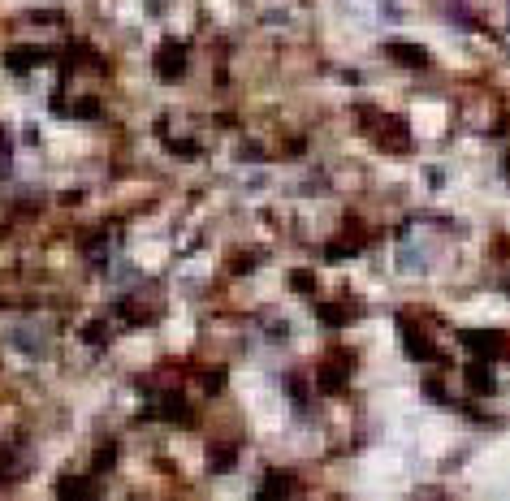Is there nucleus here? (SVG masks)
Listing matches in <instances>:
<instances>
[{"label":"nucleus","instance_id":"nucleus-2","mask_svg":"<svg viewBox=\"0 0 510 501\" xmlns=\"http://www.w3.org/2000/svg\"><path fill=\"white\" fill-rule=\"evenodd\" d=\"M393 52V57H398V61H411V65H424L428 57H424V52L420 48H407V43H398V48H389Z\"/></svg>","mask_w":510,"mask_h":501},{"label":"nucleus","instance_id":"nucleus-1","mask_svg":"<svg viewBox=\"0 0 510 501\" xmlns=\"http://www.w3.org/2000/svg\"><path fill=\"white\" fill-rule=\"evenodd\" d=\"M463 342H467V346H472L476 355H493L501 338H493V333H463Z\"/></svg>","mask_w":510,"mask_h":501},{"label":"nucleus","instance_id":"nucleus-4","mask_svg":"<svg viewBox=\"0 0 510 501\" xmlns=\"http://www.w3.org/2000/svg\"><path fill=\"white\" fill-rule=\"evenodd\" d=\"M316 281H312V272H294V290H312Z\"/></svg>","mask_w":510,"mask_h":501},{"label":"nucleus","instance_id":"nucleus-3","mask_svg":"<svg viewBox=\"0 0 510 501\" xmlns=\"http://www.w3.org/2000/svg\"><path fill=\"white\" fill-rule=\"evenodd\" d=\"M467 380H472V389H493V380H489V372H484V367H472V372H467Z\"/></svg>","mask_w":510,"mask_h":501}]
</instances>
